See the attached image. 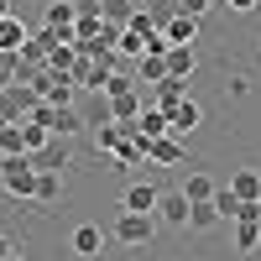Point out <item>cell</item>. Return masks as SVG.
<instances>
[{
	"instance_id": "obj_1",
	"label": "cell",
	"mask_w": 261,
	"mask_h": 261,
	"mask_svg": "<svg viewBox=\"0 0 261 261\" xmlns=\"http://www.w3.org/2000/svg\"><path fill=\"white\" fill-rule=\"evenodd\" d=\"M110 241L125 251H151L157 241V214H136V209H120L110 220Z\"/></svg>"
},
{
	"instance_id": "obj_2",
	"label": "cell",
	"mask_w": 261,
	"mask_h": 261,
	"mask_svg": "<svg viewBox=\"0 0 261 261\" xmlns=\"http://www.w3.org/2000/svg\"><path fill=\"white\" fill-rule=\"evenodd\" d=\"M37 178H42V167L27 157V151L0 157V188H6L11 199H37Z\"/></svg>"
},
{
	"instance_id": "obj_3",
	"label": "cell",
	"mask_w": 261,
	"mask_h": 261,
	"mask_svg": "<svg viewBox=\"0 0 261 261\" xmlns=\"http://www.w3.org/2000/svg\"><path fill=\"white\" fill-rule=\"evenodd\" d=\"M188 214H193V199H188V193H183V188H162V199H157V225L188 235Z\"/></svg>"
},
{
	"instance_id": "obj_4",
	"label": "cell",
	"mask_w": 261,
	"mask_h": 261,
	"mask_svg": "<svg viewBox=\"0 0 261 261\" xmlns=\"http://www.w3.org/2000/svg\"><path fill=\"white\" fill-rule=\"evenodd\" d=\"M162 37L172 42V47H193V42H199V16L167 11V16H162Z\"/></svg>"
},
{
	"instance_id": "obj_5",
	"label": "cell",
	"mask_w": 261,
	"mask_h": 261,
	"mask_svg": "<svg viewBox=\"0 0 261 261\" xmlns=\"http://www.w3.org/2000/svg\"><path fill=\"white\" fill-rule=\"evenodd\" d=\"M157 199H162V188L157 183H130L125 193H120V209H136V214H157Z\"/></svg>"
},
{
	"instance_id": "obj_6",
	"label": "cell",
	"mask_w": 261,
	"mask_h": 261,
	"mask_svg": "<svg viewBox=\"0 0 261 261\" xmlns=\"http://www.w3.org/2000/svg\"><path fill=\"white\" fill-rule=\"evenodd\" d=\"M141 146H146V162H162V167L188 157V146H183L178 136H151V141H141Z\"/></svg>"
},
{
	"instance_id": "obj_7",
	"label": "cell",
	"mask_w": 261,
	"mask_h": 261,
	"mask_svg": "<svg viewBox=\"0 0 261 261\" xmlns=\"http://www.w3.org/2000/svg\"><path fill=\"white\" fill-rule=\"evenodd\" d=\"M199 125H204V105L188 94V99L178 105V110H172V136H193Z\"/></svg>"
},
{
	"instance_id": "obj_8",
	"label": "cell",
	"mask_w": 261,
	"mask_h": 261,
	"mask_svg": "<svg viewBox=\"0 0 261 261\" xmlns=\"http://www.w3.org/2000/svg\"><path fill=\"white\" fill-rule=\"evenodd\" d=\"M99 251H105V230H99V225H73V256L94 261Z\"/></svg>"
},
{
	"instance_id": "obj_9",
	"label": "cell",
	"mask_w": 261,
	"mask_h": 261,
	"mask_svg": "<svg viewBox=\"0 0 261 261\" xmlns=\"http://www.w3.org/2000/svg\"><path fill=\"white\" fill-rule=\"evenodd\" d=\"M21 47H27V21H21V16H6V21H0V53L16 58Z\"/></svg>"
},
{
	"instance_id": "obj_10",
	"label": "cell",
	"mask_w": 261,
	"mask_h": 261,
	"mask_svg": "<svg viewBox=\"0 0 261 261\" xmlns=\"http://www.w3.org/2000/svg\"><path fill=\"white\" fill-rule=\"evenodd\" d=\"M183 99H188V79H162V84H157V110L172 115Z\"/></svg>"
},
{
	"instance_id": "obj_11",
	"label": "cell",
	"mask_w": 261,
	"mask_h": 261,
	"mask_svg": "<svg viewBox=\"0 0 261 261\" xmlns=\"http://www.w3.org/2000/svg\"><path fill=\"white\" fill-rule=\"evenodd\" d=\"M225 214L214 209V199H204V204H193V214H188V235H209L214 225H220Z\"/></svg>"
},
{
	"instance_id": "obj_12",
	"label": "cell",
	"mask_w": 261,
	"mask_h": 261,
	"mask_svg": "<svg viewBox=\"0 0 261 261\" xmlns=\"http://www.w3.org/2000/svg\"><path fill=\"white\" fill-rule=\"evenodd\" d=\"M167 68H172V79H193V68H199V47H167Z\"/></svg>"
},
{
	"instance_id": "obj_13",
	"label": "cell",
	"mask_w": 261,
	"mask_h": 261,
	"mask_svg": "<svg viewBox=\"0 0 261 261\" xmlns=\"http://www.w3.org/2000/svg\"><path fill=\"white\" fill-rule=\"evenodd\" d=\"M235 251H246V256L261 251V220H235Z\"/></svg>"
},
{
	"instance_id": "obj_14",
	"label": "cell",
	"mask_w": 261,
	"mask_h": 261,
	"mask_svg": "<svg viewBox=\"0 0 261 261\" xmlns=\"http://www.w3.org/2000/svg\"><path fill=\"white\" fill-rule=\"evenodd\" d=\"M183 193H188L193 204H204V199H214V193H220V183H214L209 172H199V167H193V172H188V183H183Z\"/></svg>"
},
{
	"instance_id": "obj_15",
	"label": "cell",
	"mask_w": 261,
	"mask_h": 261,
	"mask_svg": "<svg viewBox=\"0 0 261 261\" xmlns=\"http://www.w3.org/2000/svg\"><path fill=\"white\" fill-rule=\"evenodd\" d=\"M230 188L241 193V199H261V172L256 167H235L230 172Z\"/></svg>"
},
{
	"instance_id": "obj_16",
	"label": "cell",
	"mask_w": 261,
	"mask_h": 261,
	"mask_svg": "<svg viewBox=\"0 0 261 261\" xmlns=\"http://www.w3.org/2000/svg\"><path fill=\"white\" fill-rule=\"evenodd\" d=\"M63 199V178H58V167H42V178H37V204H58Z\"/></svg>"
},
{
	"instance_id": "obj_17",
	"label": "cell",
	"mask_w": 261,
	"mask_h": 261,
	"mask_svg": "<svg viewBox=\"0 0 261 261\" xmlns=\"http://www.w3.org/2000/svg\"><path fill=\"white\" fill-rule=\"evenodd\" d=\"M162 79H172L167 53H146V58H141V84H162Z\"/></svg>"
},
{
	"instance_id": "obj_18",
	"label": "cell",
	"mask_w": 261,
	"mask_h": 261,
	"mask_svg": "<svg viewBox=\"0 0 261 261\" xmlns=\"http://www.w3.org/2000/svg\"><path fill=\"white\" fill-rule=\"evenodd\" d=\"M21 141H27V151H32V157H37V151H42V146L53 141V130L42 125V120H21Z\"/></svg>"
},
{
	"instance_id": "obj_19",
	"label": "cell",
	"mask_w": 261,
	"mask_h": 261,
	"mask_svg": "<svg viewBox=\"0 0 261 261\" xmlns=\"http://www.w3.org/2000/svg\"><path fill=\"white\" fill-rule=\"evenodd\" d=\"M241 204H246V199H241V193H235L230 183H225L220 193H214V209H220V214H225V220H241Z\"/></svg>"
},
{
	"instance_id": "obj_20",
	"label": "cell",
	"mask_w": 261,
	"mask_h": 261,
	"mask_svg": "<svg viewBox=\"0 0 261 261\" xmlns=\"http://www.w3.org/2000/svg\"><path fill=\"white\" fill-rule=\"evenodd\" d=\"M115 53H120V58H146V37L125 27V32H120V42H115Z\"/></svg>"
},
{
	"instance_id": "obj_21",
	"label": "cell",
	"mask_w": 261,
	"mask_h": 261,
	"mask_svg": "<svg viewBox=\"0 0 261 261\" xmlns=\"http://www.w3.org/2000/svg\"><path fill=\"white\" fill-rule=\"evenodd\" d=\"M225 94L251 99V94H256V79H251V73H230V79H225Z\"/></svg>"
},
{
	"instance_id": "obj_22",
	"label": "cell",
	"mask_w": 261,
	"mask_h": 261,
	"mask_svg": "<svg viewBox=\"0 0 261 261\" xmlns=\"http://www.w3.org/2000/svg\"><path fill=\"white\" fill-rule=\"evenodd\" d=\"M214 6V0H172V11H183V16H199L204 21V11Z\"/></svg>"
},
{
	"instance_id": "obj_23",
	"label": "cell",
	"mask_w": 261,
	"mask_h": 261,
	"mask_svg": "<svg viewBox=\"0 0 261 261\" xmlns=\"http://www.w3.org/2000/svg\"><path fill=\"white\" fill-rule=\"evenodd\" d=\"M47 94H53V105H73V89H68V79H63L58 89H47Z\"/></svg>"
},
{
	"instance_id": "obj_24",
	"label": "cell",
	"mask_w": 261,
	"mask_h": 261,
	"mask_svg": "<svg viewBox=\"0 0 261 261\" xmlns=\"http://www.w3.org/2000/svg\"><path fill=\"white\" fill-rule=\"evenodd\" d=\"M225 6H230V11H235V16H251V11H256V6H261V0H225Z\"/></svg>"
},
{
	"instance_id": "obj_25",
	"label": "cell",
	"mask_w": 261,
	"mask_h": 261,
	"mask_svg": "<svg viewBox=\"0 0 261 261\" xmlns=\"http://www.w3.org/2000/svg\"><path fill=\"white\" fill-rule=\"evenodd\" d=\"M6 16H16V11H11V0H0V21H6Z\"/></svg>"
},
{
	"instance_id": "obj_26",
	"label": "cell",
	"mask_w": 261,
	"mask_h": 261,
	"mask_svg": "<svg viewBox=\"0 0 261 261\" xmlns=\"http://www.w3.org/2000/svg\"><path fill=\"white\" fill-rule=\"evenodd\" d=\"M6 261H27V256H21V246H16V251H11V256H6Z\"/></svg>"
},
{
	"instance_id": "obj_27",
	"label": "cell",
	"mask_w": 261,
	"mask_h": 261,
	"mask_svg": "<svg viewBox=\"0 0 261 261\" xmlns=\"http://www.w3.org/2000/svg\"><path fill=\"white\" fill-rule=\"evenodd\" d=\"M256 53H261V37H256Z\"/></svg>"
}]
</instances>
